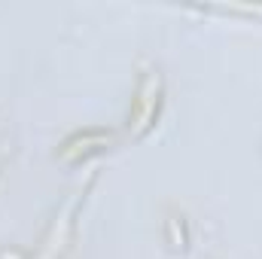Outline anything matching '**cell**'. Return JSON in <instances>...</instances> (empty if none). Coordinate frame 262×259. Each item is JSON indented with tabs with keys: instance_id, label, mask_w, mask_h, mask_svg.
Here are the masks:
<instances>
[{
	"instance_id": "1",
	"label": "cell",
	"mask_w": 262,
	"mask_h": 259,
	"mask_svg": "<svg viewBox=\"0 0 262 259\" xmlns=\"http://www.w3.org/2000/svg\"><path fill=\"white\" fill-rule=\"evenodd\" d=\"M159 101H162V76L159 73H149L140 82V92L134 98V107H131V116H128V128L134 134H143V131L152 125V119L159 113Z\"/></svg>"
},
{
	"instance_id": "2",
	"label": "cell",
	"mask_w": 262,
	"mask_h": 259,
	"mask_svg": "<svg viewBox=\"0 0 262 259\" xmlns=\"http://www.w3.org/2000/svg\"><path fill=\"white\" fill-rule=\"evenodd\" d=\"M67 235V220H61V226L55 223L52 226V232H49V238H46V244L40 247V253H37V259H55V253H61V241H64Z\"/></svg>"
}]
</instances>
